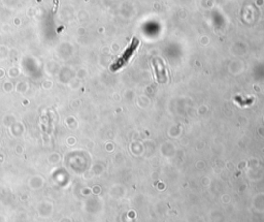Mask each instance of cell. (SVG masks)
<instances>
[{"label":"cell","instance_id":"1","mask_svg":"<svg viewBox=\"0 0 264 222\" xmlns=\"http://www.w3.org/2000/svg\"><path fill=\"white\" fill-rule=\"evenodd\" d=\"M139 44H140V42H139L138 38H136V37L132 38L131 43L126 48V50L123 52V54H122L121 57H119V59L114 63V65L111 66V69H113L115 72V70H118V69L122 68L123 66H125L129 62V60L132 57H133V55L135 54Z\"/></svg>","mask_w":264,"mask_h":222}]
</instances>
